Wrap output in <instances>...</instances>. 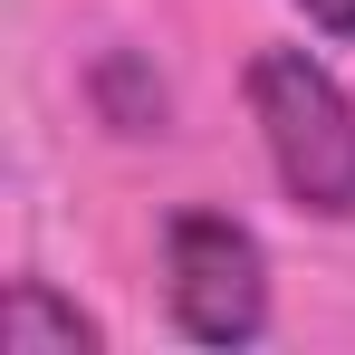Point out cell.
<instances>
[{"mask_svg":"<svg viewBox=\"0 0 355 355\" xmlns=\"http://www.w3.org/2000/svg\"><path fill=\"white\" fill-rule=\"evenodd\" d=\"M240 96L279 192L307 221H355V87L317 49H259Z\"/></svg>","mask_w":355,"mask_h":355,"instance_id":"6da1fadb","label":"cell"},{"mask_svg":"<svg viewBox=\"0 0 355 355\" xmlns=\"http://www.w3.org/2000/svg\"><path fill=\"white\" fill-rule=\"evenodd\" d=\"M164 307L192 346L269 336V240L221 202H182L164 221Z\"/></svg>","mask_w":355,"mask_h":355,"instance_id":"7a4b0ae2","label":"cell"},{"mask_svg":"<svg viewBox=\"0 0 355 355\" xmlns=\"http://www.w3.org/2000/svg\"><path fill=\"white\" fill-rule=\"evenodd\" d=\"M0 346L10 355H96L106 327H96L77 297H58L49 279H10V297H0Z\"/></svg>","mask_w":355,"mask_h":355,"instance_id":"3957f363","label":"cell"},{"mask_svg":"<svg viewBox=\"0 0 355 355\" xmlns=\"http://www.w3.org/2000/svg\"><path fill=\"white\" fill-rule=\"evenodd\" d=\"M307 10V29H327V39H355V0H297Z\"/></svg>","mask_w":355,"mask_h":355,"instance_id":"277c9868","label":"cell"}]
</instances>
